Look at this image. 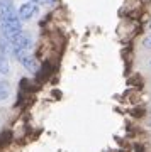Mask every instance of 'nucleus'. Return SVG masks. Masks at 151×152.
Returning a JSON list of instances; mask_svg holds the SVG:
<instances>
[{
  "label": "nucleus",
  "instance_id": "11",
  "mask_svg": "<svg viewBox=\"0 0 151 152\" xmlns=\"http://www.w3.org/2000/svg\"><path fill=\"white\" fill-rule=\"evenodd\" d=\"M49 2H53V0H49Z\"/></svg>",
  "mask_w": 151,
  "mask_h": 152
},
{
  "label": "nucleus",
  "instance_id": "4",
  "mask_svg": "<svg viewBox=\"0 0 151 152\" xmlns=\"http://www.w3.org/2000/svg\"><path fill=\"white\" fill-rule=\"evenodd\" d=\"M17 12L14 9V2L12 0H0V19H7V17H16Z\"/></svg>",
  "mask_w": 151,
  "mask_h": 152
},
{
  "label": "nucleus",
  "instance_id": "5",
  "mask_svg": "<svg viewBox=\"0 0 151 152\" xmlns=\"http://www.w3.org/2000/svg\"><path fill=\"white\" fill-rule=\"evenodd\" d=\"M22 63V66L26 68L27 71H38V68H39V63H38V59L34 58V56H31V54H26V56H22L21 59H19Z\"/></svg>",
  "mask_w": 151,
  "mask_h": 152
},
{
  "label": "nucleus",
  "instance_id": "10",
  "mask_svg": "<svg viewBox=\"0 0 151 152\" xmlns=\"http://www.w3.org/2000/svg\"><path fill=\"white\" fill-rule=\"evenodd\" d=\"M144 44L148 46V48H151V37H150V39H146V42H144Z\"/></svg>",
  "mask_w": 151,
  "mask_h": 152
},
{
  "label": "nucleus",
  "instance_id": "7",
  "mask_svg": "<svg viewBox=\"0 0 151 152\" xmlns=\"http://www.w3.org/2000/svg\"><path fill=\"white\" fill-rule=\"evenodd\" d=\"M9 95H10V86H9V83L0 81V102H2V100H7Z\"/></svg>",
  "mask_w": 151,
  "mask_h": 152
},
{
  "label": "nucleus",
  "instance_id": "9",
  "mask_svg": "<svg viewBox=\"0 0 151 152\" xmlns=\"http://www.w3.org/2000/svg\"><path fill=\"white\" fill-rule=\"evenodd\" d=\"M29 2H34V4H44V2H48V0H29Z\"/></svg>",
  "mask_w": 151,
  "mask_h": 152
},
{
  "label": "nucleus",
  "instance_id": "8",
  "mask_svg": "<svg viewBox=\"0 0 151 152\" xmlns=\"http://www.w3.org/2000/svg\"><path fill=\"white\" fill-rule=\"evenodd\" d=\"M10 71V66H9V61H7L5 56L0 54V73H9Z\"/></svg>",
  "mask_w": 151,
  "mask_h": 152
},
{
  "label": "nucleus",
  "instance_id": "1",
  "mask_svg": "<svg viewBox=\"0 0 151 152\" xmlns=\"http://www.w3.org/2000/svg\"><path fill=\"white\" fill-rule=\"evenodd\" d=\"M22 32V24L19 15L16 17H7V19H0V36L5 39H10Z\"/></svg>",
  "mask_w": 151,
  "mask_h": 152
},
{
  "label": "nucleus",
  "instance_id": "3",
  "mask_svg": "<svg viewBox=\"0 0 151 152\" xmlns=\"http://www.w3.org/2000/svg\"><path fill=\"white\" fill-rule=\"evenodd\" d=\"M38 14V4H34V2H26V4H22L19 7V10H17V15L21 20H27V19H31L33 15Z\"/></svg>",
  "mask_w": 151,
  "mask_h": 152
},
{
  "label": "nucleus",
  "instance_id": "6",
  "mask_svg": "<svg viewBox=\"0 0 151 152\" xmlns=\"http://www.w3.org/2000/svg\"><path fill=\"white\" fill-rule=\"evenodd\" d=\"M0 51H2V53H14V46H12L10 44V41H9V39H5V37H2V36H0Z\"/></svg>",
  "mask_w": 151,
  "mask_h": 152
},
{
  "label": "nucleus",
  "instance_id": "2",
  "mask_svg": "<svg viewBox=\"0 0 151 152\" xmlns=\"http://www.w3.org/2000/svg\"><path fill=\"white\" fill-rule=\"evenodd\" d=\"M10 41V44L14 46V49H31V46H33V39H31V36L27 32H19L17 36H14V37L9 39Z\"/></svg>",
  "mask_w": 151,
  "mask_h": 152
}]
</instances>
